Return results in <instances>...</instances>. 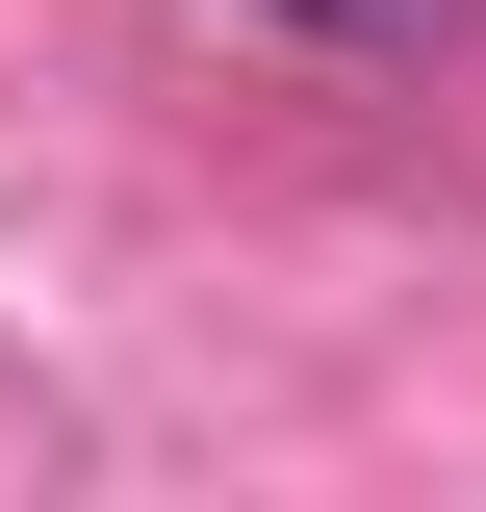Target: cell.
<instances>
[{
    "mask_svg": "<svg viewBox=\"0 0 486 512\" xmlns=\"http://www.w3.org/2000/svg\"><path fill=\"white\" fill-rule=\"evenodd\" d=\"M307 26H384V0H307Z\"/></svg>",
    "mask_w": 486,
    "mask_h": 512,
    "instance_id": "6da1fadb",
    "label": "cell"
}]
</instances>
